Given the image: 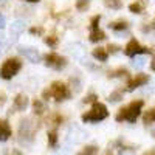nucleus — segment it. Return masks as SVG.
<instances>
[{
	"label": "nucleus",
	"mask_w": 155,
	"mask_h": 155,
	"mask_svg": "<svg viewBox=\"0 0 155 155\" xmlns=\"http://www.w3.org/2000/svg\"><path fill=\"white\" fill-rule=\"evenodd\" d=\"M70 90L67 88L65 84H62V82H53L50 87V90H44V93L42 96L45 99H48L50 96H53L56 101H64V99H67L70 98Z\"/></svg>",
	"instance_id": "2"
},
{
	"label": "nucleus",
	"mask_w": 155,
	"mask_h": 155,
	"mask_svg": "<svg viewBox=\"0 0 155 155\" xmlns=\"http://www.w3.org/2000/svg\"><path fill=\"white\" fill-rule=\"evenodd\" d=\"M68 50H70V53L73 54V58L76 59H79V61H84L85 62V50L81 44H70L68 45Z\"/></svg>",
	"instance_id": "10"
},
{
	"label": "nucleus",
	"mask_w": 155,
	"mask_h": 155,
	"mask_svg": "<svg viewBox=\"0 0 155 155\" xmlns=\"http://www.w3.org/2000/svg\"><path fill=\"white\" fill-rule=\"evenodd\" d=\"M28 107V98L25 95H17L14 99V110H25Z\"/></svg>",
	"instance_id": "11"
},
{
	"label": "nucleus",
	"mask_w": 155,
	"mask_h": 155,
	"mask_svg": "<svg viewBox=\"0 0 155 155\" xmlns=\"http://www.w3.org/2000/svg\"><path fill=\"white\" fill-rule=\"evenodd\" d=\"M127 22H124V20H118V22H112L110 23V28L112 30H115V31H120V30H127Z\"/></svg>",
	"instance_id": "16"
},
{
	"label": "nucleus",
	"mask_w": 155,
	"mask_h": 155,
	"mask_svg": "<svg viewBox=\"0 0 155 155\" xmlns=\"http://www.w3.org/2000/svg\"><path fill=\"white\" fill-rule=\"evenodd\" d=\"M144 155H155V149H152V150H150V152H146V153H144Z\"/></svg>",
	"instance_id": "33"
},
{
	"label": "nucleus",
	"mask_w": 155,
	"mask_h": 155,
	"mask_svg": "<svg viewBox=\"0 0 155 155\" xmlns=\"http://www.w3.org/2000/svg\"><path fill=\"white\" fill-rule=\"evenodd\" d=\"M132 65H134V68H137V70L143 68V67L146 65V59H144V58H134V59H132Z\"/></svg>",
	"instance_id": "19"
},
{
	"label": "nucleus",
	"mask_w": 155,
	"mask_h": 155,
	"mask_svg": "<svg viewBox=\"0 0 155 155\" xmlns=\"http://www.w3.org/2000/svg\"><path fill=\"white\" fill-rule=\"evenodd\" d=\"M0 54H2V47H0Z\"/></svg>",
	"instance_id": "39"
},
{
	"label": "nucleus",
	"mask_w": 155,
	"mask_h": 155,
	"mask_svg": "<svg viewBox=\"0 0 155 155\" xmlns=\"http://www.w3.org/2000/svg\"><path fill=\"white\" fill-rule=\"evenodd\" d=\"M22 67V62L16 58H11V59H6L3 62V65L2 68H0V78L2 79H11V78H14L19 70Z\"/></svg>",
	"instance_id": "4"
},
{
	"label": "nucleus",
	"mask_w": 155,
	"mask_h": 155,
	"mask_svg": "<svg viewBox=\"0 0 155 155\" xmlns=\"http://www.w3.org/2000/svg\"><path fill=\"white\" fill-rule=\"evenodd\" d=\"M143 104H144V102L141 101V99L130 102L127 107H124V109L120 110V113L116 115V121H124V120H126V121H129V123H135V121L138 120L140 113H141Z\"/></svg>",
	"instance_id": "1"
},
{
	"label": "nucleus",
	"mask_w": 155,
	"mask_h": 155,
	"mask_svg": "<svg viewBox=\"0 0 155 155\" xmlns=\"http://www.w3.org/2000/svg\"><path fill=\"white\" fill-rule=\"evenodd\" d=\"M147 81H149V76H147V74H138V76H135L134 79L129 81V84H127V92H132V90H135V88H138V87H141V85H144Z\"/></svg>",
	"instance_id": "9"
},
{
	"label": "nucleus",
	"mask_w": 155,
	"mask_h": 155,
	"mask_svg": "<svg viewBox=\"0 0 155 155\" xmlns=\"http://www.w3.org/2000/svg\"><path fill=\"white\" fill-rule=\"evenodd\" d=\"M124 74H127V70H124V68L116 70V71H113V73H112V76H124Z\"/></svg>",
	"instance_id": "28"
},
{
	"label": "nucleus",
	"mask_w": 155,
	"mask_h": 155,
	"mask_svg": "<svg viewBox=\"0 0 155 155\" xmlns=\"http://www.w3.org/2000/svg\"><path fill=\"white\" fill-rule=\"evenodd\" d=\"M19 137H20V140H25V141H31L33 140V137H34V126L31 124L30 118H25L23 121H20Z\"/></svg>",
	"instance_id": "5"
},
{
	"label": "nucleus",
	"mask_w": 155,
	"mask_h": 155,
	"mask_svg": "<svg viewBox=\"0 0 155 155\" xmlns=\"http://www.w3.org/2000/svg\"><path fill=\"white\" fill-rule=\"evenodd\" d=\"M33 109H34V112H36L37 115H42V113L45 112L44 102H42V101H39V99H34V102H33Z\"/></svg>",
	"instance_id": "17"
},
{
	"label": "nucleus",
	"mask_w": 155,
	"mask_h": 155,
	"mask_svg": "<svg viewBox=\"0 0 155 155\" xmlns=\"http://www.w3.org/2000/svg\"><path fill=\"white\" fill-rule=\"evenodd\" d=\"M150 67H152V70H155V62H152V65H150Z\"/></svg>",
	"instance_id": "38"
},
{
	"label": "nucleus",
	"mask_w": 155,
	"mask_h": 155,
	"mask_svg": "<svg viewBox=\"0 0 155 155\" xmlns=\"http://www.w3.org/2000/svg\"><path fill=\"white\" fill-rule=\"evenodd\" d=\"M144 124H150V123H155V109H150L144 113Z\"/></svg>",
	"instance_id": "18"
},
{
	"label": "nucleus",
	"mask_w": 155,
	"mask_h": 155,
	"mask_svg": "<svg viewBox=\"0 0 155 155\" xmlns=\"http://www.w3.org/2000/svg\"><path fill=\"white\" fill-rule=\"evenodd\" d=\"M106 6H109V8H112V9H118V8H121V0H106Z\"/></svg>",
	"instance_id": "21"
},
{
	"label": "nucleus",
	"mask_w": 155,
	"mask_h": 155,
	"mask_svg": "<svg viewBox=\"0 0 155 155\" xmlns=\"http://www.w3.org/2000/svg\"><path fill=\"white\" fill-rule=\"evenodd\" d=\"M3 41H5V36H3V34H2V33H0V44H2V42H3Z\"/></svg>",
	"instance_id": "34"
},
{
	"label": "nucleus",
	"mask_w": 155,
	"mask_h": 155,
	"mask_svg": "<svg viewBox=\"0 0 155 155\" xmlns=\"http://www.w3.org/2000/svg\"><path fill=\"white\" fill-rule=\"evenodd\" d=\"M107 50H110L112 53H116V50H118V47H116V45H109V48H107Z\"/></svg>",
	"instance_id": "32"
},
{
	"label": "nucleus",
	"mask_w": 155,
	"mask_h": 155,
	"mask_svg": "<svg viewBox=\"0 0 155 155\" xmlns=\"http://www.w3.org/2000/svg\"><path fill=\"white\" fill-rule=\"evenodd\" d=\"M124 53H126L127 56H130V58H135V56L140 54V53H150V51H149L147 48H143V47H141V45L135 41V39H132V41L127 44Z\"/></svg>",
	"instance_id": "8"
},
{
	"label": "nucleus",
	"mask_w": 155,
	"mask_h": 155,
	"mask_svg": "<svg viewBox=\"0 0 155 155\" xmlns=\"http://www.w3.org/2000/svg\"><path fill=\"white\" fill-rule=\"evenodd\" d=\"M48 143H50L51 147L56 146V143H58V134H56V130H51L48 134Z\"/></svg>",
	"instance_id": "22"
},
{
	"label": "nucleus",
	"mask_w": 155,
	"mask_h": 155,
	"mask_svg": "<svg viewBox=\"0 0 155 155\" xmlns=\"http://www.w3.org/2000/svg\"><path fill=\"white\" fill-rule=\"evenodd\" d=\"M5 25H6V20H5V17L2 14H0V30L5 28Z\"/></svg>",
	"instance_id": "30"
},
{
	"label": "nucleus",
	"mask_w": 155,
	"mask_h": 155,
	"mask_svg": "<svg viewBox=\"0 0 155 155\" xmlns=\"http://www.w3.org/2000/svg\"><path fill=\"white\" fill-rule=\"evenodd\" d=\"M23 28H25V23H23L22 20H16V22H12V23L9 25V33L16 37V36H19V34L23 31Z\"/></svg>",
	"instance_id": "13"
},
{
	"label": "nucleus",
	"mask_w": 155,
	"mask_h": 155,
	"mask_svg": "<svg viewBox=\"0 0 155 155\" xmlns=\"http://www.w3.org/2000/svg\"><path fill=\"white\" fill-rule=\"evenodd\" d=\"M96 153H98V147L96 146H87V147H84L82 152H79L78 155H96Z\"/></svg>",
	"instance_id": "20"
},
{
	"label": "nucleus",
	"mask_w": 155,
	"mask_h": 155,
	"mask_svg": "<svg viewBox=\"0 0 155 155\" xmlns=\"http://www.w3.org/2000/svg\"><path fill=\"white\" fill-rule=\"evenodd\" d=\"M45 64L48 67L54 68V70H61L67 65V61H65V58H62L56 53H50V54L45 56Z\"/></svg>",
	"instance_id": "6"
},
{
	"label": "nucleus",
	"mask_w": 155,
	"mask_h": 155,
	"mask_svg": "<svg viewBox=\"0 0 155 155\" xmlns=\"http://www.w3.org/2000/svg\"><path fill=\"white\" fill-rule=\"evenodd\" d=\"M95 99H98V96H96V95H93V93H92V95H88V96H87V98H85V101H84V102H93V101H95Z\"/></svg>",
	"instance_id": "29"
},
{
	"label": "nucleus",
	"mask_w": 155,
	"mask_h": 155,
	"mask_svg": "<svg viewBox=\"0 0 155 155\" xmlns=\"http://www.w3.org/2000/svg\"><path fill=\"white\" fill-rule=\"evenodd\" d=\"M25 2H30V3H37L39 0H25Z\"/></svg>",
	"instance_id": "35"
},
{
	"label": "nucleus",
	"mask_w": 155,
	"mask_h": 155,
	"mask_svg": "<svg viewBox=\"0 0 155 155\" xmlns=\"http://www.w3.org/2000/svg\"><path fill=\"white\" fill-rule=\"evenodd\" d=\"M44 42H45L47 45H50V47H54V45H56V37H53V36L45 37V39H44Z\"/></svg>",
	"instance_id": "27"
},
{
	"label": "nucleus",
	"mask_w": 155,
	"mask_h": 155,
	"mask_svg": "<svg viewBox=\"0 0 155 155\" xmlns=\"http://www.w3.org/2000/svg\"><path fill=\"white\" fill-rule=\"evenodd\" d=\"M6 3V0H0V5H5Z\"/></svg>",
	"instance_id": "36"
},
{
	"label": "nucleus",
	"mask_w": 155,
	"mask_h": 155,
	"mask_svg": "<svg viewBox=\"0 0 155 155\" xmlns=\"http://www.w3.org/2000/svg\"><path fill=\"white\" fill-rule=\"evenodd\" d=\"M88 5H90V2H88V0H78L76 8L79 9V11H85V9L88 8Z\"/></svg>",
	"instance_id": "25"
},
{
	"label": "nucleus",
	"mask_w": 155,
	"mask_h": 155,
	"mask_svg": "<svg viewBox=\"0 0 155 155\" xmlns=\"http://www.w3.org/2000/svg\"><path fill=\"white\" fill-rule=\"evenodd\" d=\"M104 39H106V34L101 30H93L92 34H90V42H99V41H104Z\"/></svg>",
	"instance_id": "14"
},
{
	"label": "nucleus",
	"mask_w": 155,
	"mask_h": 155,
	"mask_svg": "<svg viewBox=\"0 0 155 155\" xmlns=\"http://www.w3.org/2000/svg\"><path fill=\"white\" fill-rule=\"evenodd\" d=\"M30 33H31V34H41V33H42V28H31Z\"/></svg>",
	"instance_id": "31"
},
{
	"label": "nucleus",
	"mask_w": 155,
	"mask_h": 155,
	"mask_svg": "<svg viewBox=\"0 0 155 155\" xmlns=\"http://www.w3.org/2000/svg\"><path fill=\"white\" fill-rule=\"evenodd\" d=\"M19 53L22 54V56H25L30 62H33V64H37V62H41V53L36 50V48H33V47H19Z\"/></svg>",
	"instance_id": "7"
},
{
	"label": "nucleus",
	"mask_w": 155,
	"mask_h": 155,
	"mask_svg": "<svg viewBox=\"0 0 155 155\" xmlns=\"http://www.w3.org/2000/svg\"><path fill=\"white\" fill-rule=\"evenodd\" d=\"M93 56H95L98 61H102V62H104V61L109 58V53H107L106 48H96V50H93Z\"/></svg>",
	"instance_id": "15"
},
{
	"label": "nucleus",
	"mask_w": 155,
	"mask_h": 155,
	"mask_svg": "<svg viewBox=\"0 0 155 155\" xmlns=\"http://www.w3.org/2000/svg\"><path fill=\"white\" fill-rule=\"evenodd\" d=\"M11 137V127L6 121H0V141H6Z\"/></svg>",
	"instance_id": "12"
},
{
	"label": "nucleus",
	"mask_w": 155,
	"mask_h": 155,
	"mask_svg": "<svg viewBox=\"0 0 155 155\" xmlns=\"http://www.w3.org/2000/svg\"><path fill=\"white\" fill-rule=\"evenodd\" d=\"M99 19H101V16H95V17L92 19V22H90V28H92V30H98Z\"/></svg>",
	"instance_id": "26"
},
{
	"label": "nucleus",
	"mask_w": 155,
	"mask_h": 155,
	"mask_svg": "<svg viewBox=\"0 0 155 155\" xmlns=\"http://www.w3.org/2000/svg\"><path fill=\"white\" fill-rule=\"evenodd\" d=\"M109 116V112H107V107L101 102H95L92 110L87 112L85 115H82V121L84 123H96V121H102Z\"/></svg>",
	"instance_id": "3"
},
{
	"label": "nucleus",
	"mask_w": 155,
	"mask_h": 155,
	"mask_svg": "<svg viewBox=\"0 0 155 155\" xmlns=\"http://www.w3.org/2000/svg\"><path fill=\"white\" fill-rule=\"evenodd\" d=\"M121 98H123V92H121V90H116V92H113L109 96V101L110 102H118V101H121Z\"/></svg>",
	"instance_id": "23"
},
{
	"label": "nucleus",
	"mask_w": 155,
	"mask_h": 155,
	"mask_svg": "<svg viewBox=\"0 0 155 155\" xmlns=\"http://www.w3.org/2000/svg\"><path fill=\"white\" fill-rule=\"evenodd\" d=\"M129 9H130L132 12H135V14H140V12L143 11V3H138V2H135V3H132L130 6H129Z\"/></svg>",
	"instance_id": "24"
},
{
	"label": "nucleus",
	"mask_w": 155,
	"mask_h": 155,
	"mask_svg": "<svg viewBox=\"0 0 155 155\" xmlns=\"http://www.w3.org/2000/svg\"><path fill=\"white\" fill-rule=\"evenodd\" d=\"M14 155H22V153H20L19 150H14Z\"/></svg>",
	"instance_id": "37"
}]
</instances>
